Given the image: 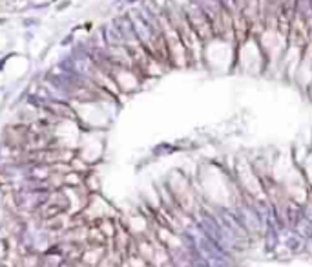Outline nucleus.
<instances>
[{
  "label": "nucleus",
  "instance_id": "f257e3e1",
  "mask_svg": "<svg viewBox=\"0 0 312 267\" xmlns=\"http://www.w3.org/2000/svg\"><path fill=\"white\" fill-rule=\"evenodd\" d=\"M75 40H77V39H75V31L71 29L70 33H66V35L58 40V46H60V48H71L73 44H75Z\"/></svg>",
  "mask_w": 312,
  "mask_h": 267
},
{
  "label": "nucleus",
  "instance_id": "f03ea898",
  "mask_svg": "<svg viewBox=\"0 0 312 267\" xmlns=\"http://www.w3.org/2000/svg\"><path fill=\"white\" fill-rule=\"evenodd\" d=\"M20 24L24 26V28H35V26L40 24V18L38 17H24L20 20Z\"/></svg>",
  "mask_w": 312,
  "mask_h": 267
},
{
  "label": "nucleus",
  "instance_id": "7ed1b4c3",
  "mask_svg": "<svg viewBox=\"0 0 312 267\" xmlns=\"http://www.w3.org/2000/svg\"><path fill=\"white\" fill-rule=\"evenodd\" d=\"M71 6H73V0H60V2L55 6V11H57V13L66 11V9H70Z\"/></svg>",
  "mask_w": 312,
  "mask_h": 267
},
{
  "label": "nucleus",
  "instance_id": "20e7f679",
  "mask_svg": "<svg viewBox=\"0 0 312 267\" xmlns=\"http://www.w3.org/2000/svg\"><path fill=\"white\" fill-rule=\"evenodd\" d=\"M49 4H51V2H40V4L29 6V8H31V9H46V8H49Z\"/></svg>",
  "mask_w": 312,
  "mask_h": 267
},
{
  "label": "nucleus",
  "instance_id": "39448f33",
  "mask_svg": "<svg viewBox=\"0 0 312 267\" xmlns=\"http://www.w3.org/2000/svg\"><path fill=\"white\" fill-rule=\"evenodd\" d=\"M123 2H124L126 6H133V4H137V2H141V0H123Z\"/></svg>",
  "mask_w": 312,
  "mask_h": 267
},
{
  "label": "nucleus",
  "instance_id": "423d86ee",
  "mask_svg": "<svg viewBox=\"0 0 312 267\" xmlns=\"http://www.w3.org/2000/svg\"><path fill=\"white\" fill-rule=\"evenodd\" d=\"M8 22V17H0V24H6Z\"/></svg>",
  "mask_w": 312,
  "mask_h": 267
},
{
  "label": "nucleus",
  "instance_id": "0eeeda50",
  "mask_svg": "<svg viewBox=\"0 0 312 267\" xmlns=\"http://www.w3.org/2000/svg\"><path fill=\"white\" fill-rule=\"evenodd\" d=\"M0 92H2V88H0Z\"/></svg>",
  "mask_w": 312,
  "mask_h": 267
}]
</instances>
